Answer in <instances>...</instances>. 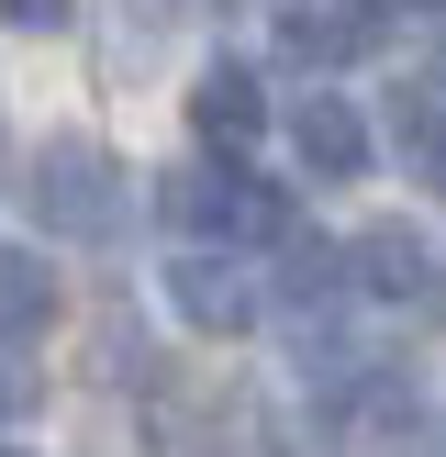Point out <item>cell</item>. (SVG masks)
<instances>
[{
	"instance_id": "cell-10",
	"label": "cell",
	"mask_w": 446,
	"mask_h": 457,
	"mask_svg": "<svg viewBox=\"0 0 446 457\" xmlns=\"http://www.w3.org/2000/svg\"><path fill=\"white\" fill-rule=\"evenodd\" d=\"M0 22H22V34H56V22H67V0H0Z\"/></svg>"
},
{
	"instance_id": "cell-3",
	"label": "cell",
	"mask_w": 446,
	"mask_h": 457,
	"mask_svg": "<svg viewBox=\"0 0 446 457\" xmlns=\"http://www.w3.org/2000/svg\"><path fill=\"white\" fill-rule=\"evenodd\" d=\"M168 302H178V324H201V335H245L257 324V279H245L235 257H178Z\"/></svg>"
},
{
	"instance_id": "cell-6",
	"label": "cell",
	"mask_w": 446,
	"mask_h": 457,
	"mask_svg": "<svg viewBox=\"0 0 446 457\" xmlns=\"http://www.w3.org/2000/svg\"><path fill=\"white\" fill-rule=\"evenodd\" d=\"M346 279H357V245L290 235V257H279V290H290V312H334V302H346Z\"/></svg>"
},
{
	"instance_id": "cell-9",
	"label": "cell",
	"mask_w": 446,
	"mask_h": 457,
	"mask_svg": "<svg viewBox=\"0 0 446 457\" xmlns=\"http://www.w3.org/2000/svg\"><path fill=\"white\" fill-rule=\"evenodd\" d=\"M34 402V379H22V335H0V413H22Z\"/></svg>"
},
{
	"instance_id": "cell-1",
	"label": "cell",
	"mask_w": 446,
	"mask_h": 457,
	"mask_svg": "<svg viewBox=\"0 0 446 457\" xmlns=\"http://www.w3.org/2000/svg\"><path fill=\"white\" fill-rule=\"evenodd\" d=\"M123 168H112V145H89V134H56V145L34 156V212L45 235H78V245H112L123 235Z\"/></svg>"
},
{
	"instance_id": "cell-5",
	"label": "cell",
	"mask_w": 446,
	"mask_h": 457,
	"mask_svg": "<svg viewBox=\"0 0 446 457\" xmlns=\"http://www.w3.org/2000/svg\"><path fill=\"white\" fill-rule=\"evenodd\" d=\"M190 123H201V145H212V156L257 145V123H268V101H257V67H212V79L190 89Z\"/></svg>"
},
{
	"instance_id": "cell-2",
	"label": "cell",
	"mask_w": 446,
	"mask_h": 457,
	"mask_svg": "<svg viewBox=\"0 0 446 457\" xmlns=\"http://www.w3.org/2000/svg\"><path fill=\"white\" fill-rule=\"evenodd\" d=\"M156 212H168L178 235H279V190H257V179H235V168H178L168 190H156Z\"/></svg>"
},
{
	"instance_id": "cell-8",
	"label": "cell",
	"mask_w": 446,
	"mask_h": 457,
	"mask_svg": "<svg viewBox=\"0 0 446 457\" xmlns=\"http://www.w3.org/2000/svg\"><path fill=\"white\" fill-rule=\"evenodd\" d=\"M45 312H56V290H45V268H34V257H12V245H0V335H34Z\"/></svg>"
},
{
	"instance_id": "cell-7",
	"label": "cell",
	"mask_w": 446,
	"mask_h": 457,
	"mask_svg": "<svg viewBox=\"0 0 446 457\" xmlns=\"http://www.w3.org/2000/svg\"><path fill=\"white\" fill-rule=\"evenodd\" d=\"M357 279H368L379 302H413L424 290V235L413 223H368V235H357Z\"/></svg>"
},
{
	"instance_id": "cell-4",
	"label": "cell",
	"mask_w": 446,
	"mask_h": 457,
	"mask_svg": "<svg viewBox=\"0 0 446 457\" xmlns=\"http://www.w3.org/2000/svg\"><path fill=\"white\" fill-rule=\"evenodd\" d=\"M290 145H301L312 179H357L368 168V123H357V101H334V89H312V101L290 112Z\"/></svg>"
}]
</instances>
